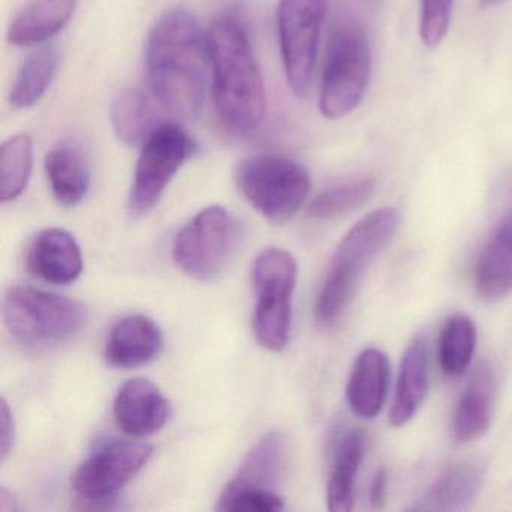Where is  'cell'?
I'll return each mask as SVG.
<instances>
[{
	"label": "cell",
	"mask_w": 512,
	"mask_h": 512,
	"mask_svg": "<svg viewBox=\"0 0 512 512\" xmlns=\"http://www.w3.org/2000/svg\"><path fill=\"white\" fill-rule=\"evenodd\" d=\"M149 86L160 107L176 119L196 121L208 85V34L184 8L167 11L151 29L145 49Z\"/></svg>",
	"instance_id": "cell-1"
},
{
	"label": "cell",
	"mask_w": 512,
	"mask_h": 512,
	"mask_svg": "<svg viewBox=\"0 0 512 512\" xmlns=\"http://www.w3.org/2000/svg\"><path fill=\"white\" fill-rule=\"evenodd\" d=\"M208 46L221 124L233 133L256 130L265 118L266 92L247 31L233 17H220L209 28Z\"/></svg>",
	"instance_id": "cell-2"
},
{
	"label": "cell",
	"mask_w": 512,
	"mask_h": 512,
	"mask_svg": "<svg viewBox=\"0 0 512 512\" xmlns=\"http://www.w3.org/2000/svg\"><path fill=\"white\" fill-rule=\"evenodd\" d=\"M398 226L397 209L382 208L365 215L344 235L314 305V317L320 326H332L340 319L355 296L362 272L388 245Z\"/></svg>",
	"instance_id": "cell-3"
},
{
	"label": "cell",
	"mask_w": 512,
	"mask_h": 512,
	"mask_svg": "<svg viewBox=\"0 0 512 512\" xmlns=\"http://www.w3.org/2000/svg\"><path fill=\"white\" fill-rule=\"evenodd\" d=\"M371 76L370 41L362 25L338 17L329 34L320 85V112L328 119L346 118L364 100Z\"/></svg>",
	"instance_id": "cell-4"
},
{
	"label": "cell",
	"mask_w": 512,
	"mask_h": 512,
	"mask_svg": "<svg viewBox=\"0 0 512 512\" xmlns=\"http://www.w3.org/2000/svg\"><path fill=\"white\" fill-rule=\"evenodd\" d=\"M2 316L11 337L32 349L67 343L86 323V310L79 301L31 286L8 289Z\"/></svg>",
	"instance_id": "cell-5"
},
{
	"label": "cell",
	"mask_w": 512,
	"mask_h": 512,
	"mask_svg": "<svg viewBox=\"0 0 512 512\" xmlns=\"http://www.w3.org/2000/svg\"><path fill=\"white\" fill-rule=\"evenodd\" d=\"M235 184L244 199L275 224L292 220L310 193L305 167L280 155H253L239 161Z\"/></svg>",
	"instance_id": "cell-6"
},
{
	"label": "cell",
	"mask_w": 512,
	"mask_h": 512,
	"mask_svg": "<svg viewBox=\"0 0 512 512\" xmlns=\"http://www.w3.org/2000/svg\"><path fill=\"white\" fill-rule=\"evenodd\" d=\"M296 280L298 265L289 251L269 248L254 262V335L271 352H281L289 343Z\"/></svg>",
	"instance_id": "cell-7"
},
{
	"label": "cell",
	"mask_w": 512,
	"mask_h": 512,
	"mask_svg": "<svg viewBox=\"0 0 512 512\" xmlns=\"http://www.w3.org/2000/svg\"><path fill=\"white\" fill-rule=\"evenodd\" d=\"M241 241L242 226L238 218L223 206H209L178 233L173 259L194 280H215L226 271Z\"/></svg>",
	"instance_id": "cell-8"
},
{
	"label": "cell",
	"mask_w": 512,
	"mask_h": 512,
	"mask_svg": "<svg viewBox=\"0 0 512 512\" xmlns=\"http://www.w3.org/2000/svg\"><path fill=\"white\" fill-rule=\"evenodd\" d=\"M328 0H281L277 11L278 43L293 94L305 98L313 85L320 32Z\"/></svg>",
	"instance_id": "cell-9"
},
{
	"label": "cell",
	"mask_w": 512,
	"mask_h": 512,
	"mask_svg": "<svg viewBox=\"0 0 512 512\" xmlns=\"http://www.w3.org/2000/svg\"><path fill=\"white\" fill-rule=\"evenodd\" d=\"M194 148L184 128L173 122H161L149 134L140 151L128 199L133 217H143L158 205L176 173L193 155Z\"/></svg>",
	"instance_id": "cell-10"
},
{
	"label": "cell",
	"mask_w": 512,
	"mask_h": 512,
	"mask_svg": "<svg viewBox=\"0 0 512 512\" xmlns=\"http://www.w3.org/2000/svg\"><path fill=\"white\" fill-rule=\"evenodd\" d=\"M152 452L148 443H107L77 467L71 481L74 491L85 502H110L148 464Z\"/></svg>",
	"instance_id": "cell-11"
},
{
	"label": "cell",
	"mask_w": 512,
	"mask_h": 512,
	"mask_svg": "<svg viewBox=\"0 0 512 512\" xmlns=\"http://www.w3.org/2000/svg\"><path fill=\"white\" fill-rule=\"evenodd\" d=\"M113 412L119 430L128 436L145 437L166 425L169 403L154 382L137 377L119 388Z\"/></svg>",
	"instance_id": "cell-12"
},
{
	"label": "cell",
	"mask_w": 512,
	"mask_h": 512,
	"mask_svg": "<svg viewBox=\"0 0 512 512\" xmlns=\"http://www.w3.org/2000/svg\"><path fill=\"white\" fill-rule=\"evenodd\" d=\"M28 269L49 284L73 283L83 271V256L76 238L64 229L43 230L29 245Z\"/></svg>",
	"instance_id": "cell-13"
},
{
	"label": "cell",
	"mask_w": 512,
	"mask_h": 512,
	"mask_svg": "<svg viewBox=\"0 0 512 512\" xmlns=\"http://www.w3.org/2000/svg\"><path fill=\"white\" fill-rule=\"evenodd\" d=\"M163 349L164 335L160 326L143 314H133L113 326L107 340L106 358L113 367L133 368L155 361Z\"/></svg>",
	"instance_id": "cell-14"
},
{
	"label": "cell",
	"mask_w": 512,
	"mask_h": 512,
	"mask_svg": "<svg viewBox=\"0 0 512 512\" xmlns=\"http://www.w3.org/2000/svg\"><path fill=\"white\" fill-rule=\"evenodd\" d=\"M389 386V361L382 350L365 349L359 353L349 382L346 397L350 410L362 419H373L385 404Z\"/></svg>",
	"instance_id": "cell-15"
},
{
	"label": "cell",
	"mask_w": 512,
	"mask_h": 512,
	"mask_svg": "<svg viewBox=\"0 0 512 512\" xmlns=\"http://www.w3.org/2000/svg\"><path fill=\"white\" fill-rule=\"evenodd\" d=\"M79 0H31L11 22L8 43L32 47L58 35L73 19Z\"/></svg>",
	"instance_id": "cell-16"
},
{
	"label": "cell",
	"mask_w": 512,
	"mask_h": 512,
	"mask_svg": "<svg viewBox=\"0 0 512 512\" xmlns=\"http://www.w3.org/2000/svg\"><path fill=\"white\" fill-rule=\"evenodd\" d=\"M428 392V352L424 338L418 337L409 344L395 386L389 422L394 427H404L415 418Z\"/></svg>",
	"instance_id": "cell-17"
},
{
	"label": "cell",
	"mask_w": 512,
	"mask_h": 512,
	"mask_svg": "<svg viewBox=\"0 0 512 512\" xmlns=\"http://www.w3.org/2000/svg\"><path fill=\"white\" fill-rule=\"evenodd\" d=\"M494 373L490 365L479 364L455 407L452 433L458 442H472L484 436L493 413Z\"/></svg>",
	"instance_id": "cell-18"
},
{
	"label": "cell",
	"mask_w": 512,
	"mask_h": 512,
	"mask_svg": "<svg viewBox=\"0 0 512 512\" xmlns=\"http://www.w3.org/2000/svg\"><path fill=\"white\" fill-rule=\"evenodd\" d=\"M286 467V442L283 434L272 431L263 436L242 461L235 478L227 484L230 490L272 491L283 478Z\"/></svg>",
	"instance_id": "cell-19"
},
{
	"label": "cell",
	"mask_w": 512,
	"mask_h": 512,
	"mask_svg": "<svg viewBox=\"0 0 512 512\" xmlns=\"http://www.w3.org/2000/svg\"><path fill=\"white\" fill-rule=\"evenodd\" d=\"M475 287L485 301H499L512 292V227H497L475 268Z\"/></svg>",
	"instance_id": "cell-20"
},
{
	"label": "cell",
	"mask_w": 512,
	"mask_h": 512,
	"mask_svg": "<svg viewBox=\"0 0 512 512\" xmlns=\"http://www.w3.org/2000/svg\"><path fill=\"white\" fill-rule=\"evenodd\" d=\"M482 484V469L476 461H461L449 467L431 485L428 493L413 509L421 511H455L475 500Z\"/></svg>",
	"instance_id": "cell-21"
},
{
	"label": "cell",
	"mask_w": 512,
	"mask_h": 512,
	"mask_svg": "<svg viewBox=\"0 0 512 512\" xmlns=\"http://www.w3.org/2000/svg\"><path fill=\"white\" fill-rule=\"evenodd\" d=\"M365 436L361 430L344 434L332 461L326 488V503L332 512H349L355 500V481L364 457Z\"/></svg>",
	"instance_id": "cell-22"
},
{
	"label": "cell",
	"mask_w": 512,
	"mask_h": 512,
	"mask_svg": "<svg viewBox=\"0 0 512 512\" xmlns=\"http://www.w3.org/2000/svg\"><path fill=\"white\" fill-rule=\"evenodd\" d=\"M46 173L53 196L64 206H76L89 190V170L82 152L62 143L46 155Z\"/></svg>",
	"instance_id": "cell-23"
},
{
	"label": "cell",
	"mask_w": 512,
	"mask_h": 512,
	"mask_svg": "<svg viewBox=\"0 0 512 512\" xmlns=\"http://www.w3.org/2000/svg\"><path fill=\"white\" fill-rule=\"evenodd\" d=\"M112 122L116 136L124 145H143L161 124L154 101L136 88L124 89L113 101Z\"/></svg>",
	"instance_id": "cell-24"
},
{
	"label": "cell",
	"mask_w": 512,
	"mask_h": 512,
	"mask_svg": "<svg viewBox=\"0 0 512 512\" xmlns=\"http://www.w3.org/2000/svg\"><path fill=\"white\" fill-rule=\"evenodd\" d=\"M59 67L55 46H44L26 58L11 88L10 103L16 109H31L49 91Z\"/></svg>",
	"instance_id": "cell-25"
},
{
	"label": "cell",
	"mask_w": 512,
	"mask_h": 512,
	"mask_svg": "<svg viewBox=\"0 0 512 512\" xmlns=\"http://www.w3.org/2000/svg\"><path fill=\"white\" fill-rule=\"evenodd\" d=\"M34 164V146L31 137L17 134L4 142L0 149V199L13 202L28 187Z\"/></svg>",
	"instance_id": "cell-26"
},
{
	"label": "cell",
	"mask_w": 512,
	"mask_h": 512,
	"mask_svg": "<svg viewBox=\"0 0 512 512\" xmlns=\"http://www.w3.org/2000/svg\"><path fill=\"white\" fill-rule=\"evenodd\" d=\"M476 347V326L466 314L446 320L439 338V364L448 376H460L472 362Z\"/></svg>",
	"instance_id": "cell-27"
},
{
	"label": "cell",
	"mask_w": 512,
	"mask_h": 512,
	"mask_svg": "<svg viewBox=\"0 0 512 512\" xmlns=\"http://www.w3.org/2000/svg\"><path fill=\"white\" fill-rule=\"evenodd\" d=\"M376 181L370 176L341 182L322 191L308 206V215L316 220H334L361 208L373 196Z\"/></svg>",
	"instance_id": "cell-28"
},
{
	"label": "cell",
	"mask_w": 512,
	"mask_h": 512,
	"mask_svg": "<svg viewBox=\"0 0 512 512\" xmlns=\"http://www.w3.org/2000/svg\"><path fill=\"white\" fill-rule=\"evenodd\" d=\"M217 509L223 512H278L283 511L284 500L272 491L224 488Z\"/></svg>",
	"instance_id": "cell-29"
},
{
	"label": "cell",
	"mask_w": 512,
	"mask_h": 512,
	"mask_svg": "<svg viewBox=\"0 0 512 512\" xmlns=\"http://www.w3.org/2000/svg\"><path fill=\"white\" fill-rule=\"evenodd\" d=\"M454 0H421L419 34L425 46H439L449 31Z\"/></svg>",
	"instance_id": "cell-30"
},
{
	"label": "cell",
	"mask_w": 512,
	"mask_h": 512,
	"mask_svg": "<svg viewBox=\"0 0 512 512\" xmlns=\"http://www.w3.org/2000/svg\"><path fill=\"white\" fill-rule=\"evenodd\" d=\"M0 455L2 460L8 457L11 449L14 446V440H16V422H14L13 412H11L8 401L2 398V404H0Z\"/></svg>",
	"instance_id": "cell-31"
},
{
	"label": "cell",
	"mask_w": 512,
	"mask_h": 512,
	"mask_svg": "<svg viewBox=\"0 0 512 512\" xmlns=\"http://www.w3.org/2000/svg\"><path fill=\"white\" fill-rule=\"evenodd\" d=\"M388 493V473L386 470H379L374 476L373 484H371L370 500L374 508H382Z\"/></svg>",
	"instance_id": "cell-32"
},
{
	"label": "cell",
	"mask_w": 512,
	"mask_h": 512,
	"mask_svg": "<svg viewBox=\"0 0 512 512\" xmlns=\"http://www.w3.org/2000/svg\"><path fill=\"white\" fill-rule=\"evenodd\" d=\"M19 506H17L16 496H14L13 491L7 490V488H2L0 490V511L2 512H13L17 511Z\"/></svg>",
	"instance_id": "cell-33"
},
{
	"label": "cell",
	"mask_w": 512,
	"mask_h": 512,
	"mask_svg": "<svg viewBox=\"0 0 512 512\" xmlns=\"http://www.w3.org/2000/svg\"><path fill=\"white\" fill-rule=\"evenodd\" d=\"M502 223L508 224V226L512 227V208L511 211L508 212V215H506L505 220H503Z\"/></svg>",
	"instance_id": "cell-34"
}]
</instances>
